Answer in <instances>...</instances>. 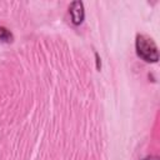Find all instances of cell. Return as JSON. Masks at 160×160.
<instances>
[{
  "mask_svg": "<svg viewBox=\"0 0 160 160\" xmlns=\"http://www.w3.org/2000/svg\"><path fill=\"white\" fill-rule=\"evenodd\" d=\"M142 160H159L158 158H146V159H142Z\"/></svg>",
  "mask_w": 160,
  "mask_h": 160,
  "instance_id": "cell-5",
  "label": "cell"
},
{
  "mask_svg": "<svg viewBox=\"0 0 160 160\" xmlns=\"http://www.w3.org/2000/svg\"><path fill=\"white\" fill-rule=\"evenodd\" d=\"M95 58H96V69L100 70V68H101V61H100V58H99V54H98V52H95Z\"/></svg>",
  "mask_w": 160,
  "mask_h": 160,
  "instance_id": "cell-4",
  "label": "cell"
},
{
  "mask_svg": "<svg viewBox=\"0 0 160 160\" xmlns=\"http://www.w3.org/2000/svg\"><path fill=\"white\" fill-rule=\"evenodd\" d=\"M69 12L71 16V21L74 25H80L84 21L85 11H84V4L79 0L72 1L69 6Z\"/></svg>",
  "mask_w": 160,
  "mask_h": 160,
  "instance_id": "cell-2",
  "label": "cell"
},
{
  "mask_svg": "<svg viewBox=\"0 0 160 160\" xmlns=\"http://www.w3.org/2000/svg\"><path fill=\"white\" fill-rule=\"evenodd\" d=\"M14 39L11 31L6 29L5 26H0V44H8L11 42Z\"/></svg>",
  "mask_w": 160,
  "mask_h": 160,
  "instance_id": "cell-3",
  "label": "cell"
},
{
  "mask_svg": "<svg viewBox=\"0 0 160 160\" xmlns=\"http://www.w3.org/2000/svg\"><path fill=\"white\" fill-rule=\"evenodd\" d=\"M135 49L136 54L140 59L146 62H158L159 51L155 41L144 34H138L135 39Z\"/></svg>",
  "mask_w": 160,
  "mask_h": 160,
  "instance_id": "cell-1",
  "label": "cell"
}]
</instances>
